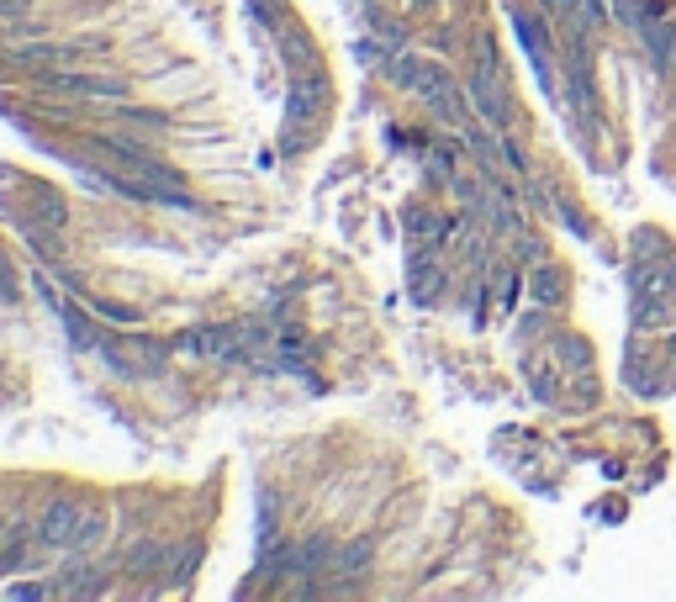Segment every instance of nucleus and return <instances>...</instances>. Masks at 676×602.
I'll return each mask as SVG.
<instances>
[{"mask_svg":"<svg viewBox=\"0 0 676 602\" xmlns=\"http://www.w3.org/2000/svg\"><path fill=\"white\" fill-rule=\"evenodd\" d=\"M90 159L106 169L111 191H122L133 201H159V206H191L185 180L164 159L148 154L138 138H101V143H90Z\"/></svg>","mask_w":676,"mask_h":602,"instance_id":"1","label":"nucleus"},{"mask_svg":"<svg viewBox=\"0 0 676 602\" xmlns=\"http://www.w3.org/2000/svg\"><path fill=\"white\" fill-rule=\"evenodd\" d=\"M328 106H333V80L328 69H307V74H291V101H286V133L280 143L286 148H307L328 122Z\"/></svg>","mask_w":676,"mask_h":602,"instance_id":"2","label":"nucleus"},{"mask_svg":"<svg viewBox=\"0 0 676 602\" xmlns=\"http://www.w3.org/2000/svg\"><path fill=\"white\" fill-rule=\"evenodd\" d=\"M465 90H471L476 117L492 127V133H507V127H513V90H507L502 64H497V53H492L486 37L476 43V69H471V80H465Z\"/></svg>","mask_w":676,"mask_h":602,"instance_id":"3","label":"nucleus"},{"mask_svg":"<svg viewBox=\"0 0 676 602\" xmlns=\"http://www.w3.org/2000/svg\"><path fill=\"white\" fill-rule=\"evenodd\" d=\"M185 344L212 365H249L254 354H265V328L259 323H201Z\"/></svg>","mask_w":676,"mask_h":602,"instance_id":"4","label":"nucleus"},{"mask_svg":"<svg viewBox=\"0 0 676 602\" xmlns=\"http://www.w3.org/2000/svg\"><path fill=\"white\" fill-rule=\"evenodd\" d=\"M106 365L117 375H133V381H148V375H159L169 365V344L164 338H148V333H127L117 344H101Z\"/></svg>","mask_w":676,"mask_h":602,"instance_id":"5","label":"nucleus"},{"mask_svg":"<svg viewBox=\"0 0 676 602\" xmlns=\"http://www.w3.org/2000/svg\"><path fill=\"white\" fill-rule=\"evenodd\" d=\"M85 507H90V497H69V492L48 497L37 523H32V539L48 544V550H69L74 534H80V523H85Z\"/></svg>","mask_w":676,"mask_h":602,"instance_id":"6","label":"nucleus"},{"mask_svg":"<svg viewBox=\"0 0 676 602\" xmlns=\"http://www.w3.org/2000/svg\"><path fill=\"white\" fill-rule=\"evenodd\" d=\"M43 85L64 90V96H85V101H122L127 96V85L101 74V69H85V74L80 69H53V74H43Z\"/></svg>","mask_w":676,"mask_h":602,"instance_id":"7","label":"nucleus"},{"mask_svg":"<svg viewBox=\"0 0 676 602\" xmlns=\"http://www.w3.org/2000/svg\"><path fill=\"white\" fill-rule=\"evenodd\" d=\"M640 37H645V53H650L655 74H661V80H676V16L661 11L655 22H645Z\"/></svg>","mask_w":676,"mask_h":602,"instance_id":"8","label":"nucleus"},{"mask_svg":"<svg viewBox=\"0 0 676 602\" xmlns=\"http://www.w3.org/2000/svg\"><path fill=\"white\" fill-rule=\"evenodd\" d=\"M529 296H534V307H560V301H566V275H560L555 265H544V259H534Z\"/></svg>","mask_w":676,"mask_h":602,"instance_id":"9","label":"nucleus"},{"mask_svg":"<svg viewBox=\"0 0 676 602\" xmlns=\"http://www.w3.org/2000/svg\"><path fill=\"white\" fill-rule=\"evenodd\" d=\"M661 11H666L661 0H608V16L629 32H645V22H655Z\"/></svg>","mask_w":676,"mask_h":602,"instance_id":"10","label":"nucleus"},{"mask_svg":"<svg viewBox=\"0 0 676 602\" xmlns=\"http://www.w3.org/2000/svg\"><path fill=\"white\" fill-rule=\"evenodd\" d=\"M407 275H412V296H418V301H434L439 286H444V270L428 254H412V270Z\"/></svg>","mask_w":676,"mask_h":602,"instance_id":"11","label":"nucleus"},{"mask_svg":"<svg viewBox=\"0 0 676 602\" xmlns=\"http://www.w3.org/2000/svg\"><path fill=\"white\" fill-rule=\"evenodd\" d=\"M407 233L423 238V243H444L449 238V222L439 212H428V206H407Z\"/></svg>","mask_w":676,"mask_h":602,"instance_id":"12","label":"nucleus"},{"mask_svg":"<svg viewBox=\"0 0 676 602\" xmlns=\"http://www.w3.org/2000/svg\"><path fill=\"white\" fill-rule=\"evenodd\" d=\"M523 381H529V391H534L539 402H555L560 397V381L550 375V360H544V354H534V360L523 365Z\"/></svg>","mask_w":676,"mask_h":602,"instance_id":"13","label":"nucleus"},{"mask_svg":"<svg viewBox=\"0 0 676 602\" xmlns=\"http://www.w3.org/2000/svg\"><path fill=\"white\" fill-rule=\"evenodd\" d=\"M370 555H375V544L370 539H354V544H344V550L333 555V566H338V576H360L370 566Z\"/></svg>","mask_w":676,"mask_h":602,"instance_id":"14","label":"nucleus"},{"mask_svg":"<svg viewBox=\"0 0 676 602\" xmlns=\"http://www.w3.org/2000/svg\"><path fill=\"white\" fill-rule=\"evenodd\" d=\"M513 296H518V275L502 270V275H497V301H513Z\"/></svg>","mask_w":676,"mask_h":602,"instance_id":"15","label":"nucleus"},{"mask_svg":"<svg viewBox=\"0 0 676 602\" xmlns=\"http://www.w3.org/2000/svg\"><path fill=\"white\" fill-rule=\"evenodd\" d=\"M544 6H550V16H555V22H566V16L576 11V0H544Z\"/></svg>","mask_w":676,"mask_h":602,"instance_id":"16","label":"nucleus"},{"mask_svg":"<svg viewBox=\"0 0 676 602\" xmlns=\"http://www.w3.org/2000/svg\"><path fill=\"white\" fill-rule=\"evenodd\" d=\"M27 6H22V0H0V22H16V16H22Z\"/></svg>","mask_w":676,"mask_h":602,"instance_id":"17","label":"nucleus"},{"mask_svg":"<svg viewBox=\"0 0 676 602\" xmlns=\"http://www.w3.org/2000/svg\"><path fill=\"white\" fill-rule=\"evenodd\" d=\"M0 296H11V270H6V259H0Z\"/></svg>","mask_w":676,"mask_h":602,"instance_id":"18","label":"nucleus"},{"mask_svg":"<svg viewBox=\"0 0 676 602\" xmlns=\"http://www.w3.org/2000/svg\"><path fill=\"white\" fill-rule=\"evenodd\" d=\"M412 6H434V0H412Z\"/></svg>","mask_w":676,"mask_h":602,"instance_id":"19","label":"nucleus"},{"mask_svg":"<svg viewBox=\"0 0 676 602\" xmlns=\"http://www.w3.org/2000/svg\"><path fill=\"white\" fill-rule=\"evenodd\" d=\"M0 534H6V529H0Z\"/></svg>","mask_w":676,"mask_h":602,"instance_id":"20","label":"nucleus"}]
</instances>
